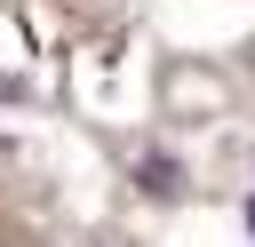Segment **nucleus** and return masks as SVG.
<instances>
[{
    "label": "nucleus",
    "mask_w": 255,
    "mask_h": 247,
    "mask_svg": "<svg viewBox=\"0 0 255 247\" xmlns=\"http://www.w3.org/2000/svg\"><path fill=\"white\" fill-rule=\"evenodd\" d=\"M247 231H255V199H247Z\"/></svg>",
    "instance_id": "f257e3e1"
}]
</instances>
